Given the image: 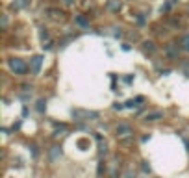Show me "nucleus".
Returning a JSON list of instances; mask_svg holds the SVG:
<instances>
[{
  "label": "nucleus",
  "instance_id": "obj_8",
  "mask_svg": "<svg viewBox=\"0 0 189 178\" xmlns=\"http://www.w3.org/2000/svg\"><path fill=\"white\" fill-rule=\"evenodd\" d=\"M58 156H61V148H59V147H54V150H52V160H56Z\"/></svg>",
  "mask_w": 189,
  "mask_h": 178
},
{
  "label": "nucleus",
  "instance_id": "obj_9",
  "mask_svg": "<svg viewBox=\"0 0 189 178\" xmlns=\"http://www.w3.org/2000/svg\"><path fill=\"white\" fill-rule=\"evenodd\" d=\"M145 50H154V43H150V41H146V43H145Z\"/></svg>",
  "mask_w": 189,
  "mask_h": 178
},
{
  "label": "nucleus",
  "instance_id": "obj_5",
  "mask_svg": "<svg viewBox=\"0 0 189 178\" xmlns=\"http://www.w3.org/2000/svg\"><path fill=\"white\" fill-rule=\"evenodd\" d=\"M167 54H169L171 58H178V50L174 48V45H169V46H167Z\"/></svg>",
  "mask_w": 189,
  "mask_h": 178
},
{
  "label": "nucleus",
  "instance_id": "obj_4",
  "mask_svg": "<svg viewBox=\"0 0 189 178\" xmlns=\"http://www.w3.org/2000/svg\"><path fill=\"white\" fill-rule=\"evenodd\" d=\"M163 117V113L161 111H152V113H146V121H158V119H161Z\"/></svg>",
  "mask_w": 189,
  "mask_h": 178
},
{
  "label": "nucleus",
  "instance_id": "obj_3",
  "mask_svg": "<svg viewBox=\"0 0 189 178\" xmlns=\"http://www.w3.org/2000/svg\"><path fill=\"white\" fill-rule=\"evenodd\" d=\"M130 132H132V130H130L128 124H119V126H117V134H119V135H128Z\"/></svg>",
  "mask_w": 189,
  "mask_h": 178
},
{
  "label": "nucleus",
  "instance_id": "obj_1",
  "mask_svg": "<svg viewBox=\"0 0 189 178\" xmlns=\"http://www.w3.org/2000/svg\"><path fill=\"white\" fill-rule=\"evenodd\" d=\"M9 67H11V71L15 72V74H24V72H26L24 61L19 59V58H11V59H9Z\"/></svg>",
  "mask_w": 189,
  "mask_h": 178
},
{
  "label": "nucleus",
  "instance_id": "obj_2",
  "mask_svg": "<svg viewBox=\"0 0 189 178\" xmlns=\"http://www.w3.org/2000/svg\"><path fill=\"white\" fill-rule=\"evenodd\" d=\"M41 61H43V58H41V56H35V58H33L32 59V71L33 72H39V69H41Z\"/></svg>",
  "mask_w": 189,
  "mask_h": 178
},
{
  "label": "nucleus",
  "instance_id": "obj_6",
  "mask_svg": "<svg viewBox=\"0 0 189 178\" xmlns=\"http://www.w3.org/2000/svg\"><path fill=\"white\" fill-rule=\"evenodd\" d=\"M182 48L189 52V33H187V35H185L184 39H182Z\"/></svg>",
  "mask_w": 189,
  "mask_h": 178
},
{
  "label": "nucleus",
  "instance_id": "obj_7",
  "mask_svg": "<svg viewBox=\"0 0 189 178\" xmlns=\"http://www.w3.org/2000/svg\"><path fill=\"white\" fill-rule=\"evenodd\" d=\"M108 8H109V9H113V11H115V9H119V8H121V4H119V2H117V0H111V2L108 4Z\"/></svg>",
  "mask_w": 189,
  "mask_h": 178
},
{
  "label": "nucleus",
  "instance_id": "obj_11",
  "mask_svg": "<svg viewBox=\"0 0 189 178\" xmlns=\"http://www.w3.org/2000/svg\"><path fill=\"white\" fill-rule=\"evenodd\" d=\"M134 106H135L134 100H128V102H126V108H134Z\"/></svg>",
  "mask_w": 189,
  "mask_h": 178
},
{
  "label": "nucleus",
  "instance_id": "obj_10",
  "mask_svg": "<svg viewBox=\"0 0 189 178\" xmlns=\"http://www.w3.org/2000/svg\"><path fill=\"white\" fill-rule=\"evenodd\" d=\"M43 104H45V100H39V102H37V109H39V111H43V109H45Z\"/></svg>",
  "mask_w": 189,
  "mask_h": 178
}]
</instances>
